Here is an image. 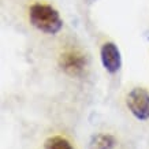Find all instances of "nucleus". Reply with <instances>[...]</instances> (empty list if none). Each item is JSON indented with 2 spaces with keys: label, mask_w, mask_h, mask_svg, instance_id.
Segmentation results:
<instances>
[{
  "label": "nucleus",
  "mask_w": 149,
  "mask_h": 149,
  "mask_svg": "<svg viewBox=\"0 0 149 149\" xmlns=\"http://www.w3.org/2000/svg\"><path fill=\"white\" fill-rule=\"evenodd\" d=\"M29 22L47 34H58L63 27V19L55 7L45 3H34L29 8Z\"/></svg>",
  "instance_id": "f257e3e1"
},
{
  "label": "nucleus",
  "mask_w": 149,
  "mask_h": 149,
  "mask_svg": "<svg viewBox=\"0 0 149 149\" xmlns=\"http://www.w3.org/2000/svg\"><path fill=\"white\" fill-rule=\"evenodd\" d=\"M126 105L136 119H149V92L145 88H133L126 96Z\"/></svg>",
  "instance_id": "f03ea898"
},
{
  "label": "nucleus",
  "mask_w": 149,
  "mask_h": 149,
  "mask_svg": "<svg viewBox=\"0 0 149 149\" xmlns=\"http://www.w3.org/2000/svg\"><path fill=\"white\" fill-rule=\"evenodd\" d=\"M85 55L77 49H68L59 56V66L66 74L71 77H79L86 70Z\"/></svg>",
  "instance_id": "7ed1b4c3"
},
{
  "label": "nucleus",
  "mask_w": 149,
  "mask_h": 149,
  "mask_svg": "<svg viewBox=\"0 0 149 149\" xmlns=\"http://www.w3.org/2000/svg\"><path fill=\"white\" fill-rule=\"evenodd\" d=\"M100 60L104 70L109 74H116L122 67V55L118 45L112 41H107L101 45Z\"/></svg>",
  "instance_id": "20e7f679"
},
{
  "label": "nucleus",
  "mask_w": 149,
  "mask_h": 149,
  "mask_svg": "<svg viewBox=\"0 0 149 149\" xmlns=\"http://www.w3.org/2000/svg\"><path fill=\"white\" fill-rule=\"evenodd\" d=\"M116 146L115 137L107 133H99L92 137L91 149H113Z\"/></svg>",
  "instance_id": "39448f33"
},
{
  "label": "nucleus",
  "mask_w": 149,
  "mask_h": 149,
  "mask_svg": "<svg viewBox=\"0 0 149 149\" xmlns=\"http://www.w3.org/2000/svg\"><path fill=\"white\" fill-rule=\"evenodd\" d=\"M44 149H74L71 142L62 136H52L45 140Z\"/></svg>",
  "instance_id": "423d86ee"
}]
</instances>
